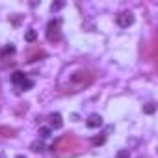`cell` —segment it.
I'll list each match as a JSON object with an SVG mask.
<instances>
[{"label": "cell", "instance_id": "7a4b0ae2", "mask_svg": "<svg viewBox=\"0 0 158 158\" xmlns=\"http://www.w3.org/2000/svg\"><path fill=\"white\" fill-rule=\"evenodd\" d=\"M71 82L74 86L73 91H78V89H82V88H86L93 82V74L89 71H76V73L71 74Z\"/></svg>", "mask_w": 158, "mask_h": 158}, {"label": "cell", "instance_id": "ba28073f", "mask_svg": "<svg viewBox=\"0 0 158 158\" xmlns=\"http://www.w3.org/2000/svg\"><path fill=\"white\" fill-rule=\"evenodd\" d=\"M0 134L4 138H11V136H15V130L10 128V127H0Z\"/></svg>", "mask_w": 158, "mask_h": 158}, {"label": "cell", "instance_id": "ffe728a7", "mask_svg": "<svg viewBox=\"0 0 158 158\" xmlns=\"http://www.w3.org/2000/svg\"><path fill=\"white\" fill-rule=\"evenodd\" d=\"M0 158H4V154H0Z\"/></svg>", "mask_w": 158, "mask_h": 158}, {"label": "cell", "instance_id": "6da1fadb", "mask_svg": "<svg viewBox=\"0 0 158 158\" xmlns=\"http://www.w3.org/2000/svg\"><path fill=\"white\" fill-rule=\"evenodd\" d=\"M58 156H74L78 152H82V143L74 134H67L63 138H60L52 147H50Z\"/></svg>", "mask_w": 158, "mask_h": 158}, {"label": "cell", "instance_id": "9c48e42d", "mask_svg": "<svg viewBox=\"0 0 158 158\" xmlns=\"http://www.w3.org/2000/svg\"><path fill=\"white\" fill-rule=\"evenodd\" d=\"M30 149H32L34 152H43V151H45V145H43V141H34V143L30 145Z\"/></svg>", "mask_w": 158, "mask_h": 158}, {"label": "cell", "instance_id": "4fadbf2b", "mask_svg": "<svg viewBox=\"0 0 158 158\" xmlns=\"http://www.w3.org/2000/svg\"><path fill=\"white\" fill-rule=\"evenodd\" d=\"M50 134H52V130H50L48 127H41V128H39V136H41L43 139H45V138H48Z\"/></svg>", "mask_w": 158, "mask_h": 158}, {"label": "cell", "instance_id": "e0dca14e", "mask_svg": "<svg viewBox=\"0 0 158 158\" xmlns=\"http://www.w3.org/2000/svg\"><path fill=\"white\" fill-rule=\"evenodd\" d=\"M13 52H15V48H13V47H6L2 54H13Z\"/></svg>", "mask_w": 158, "mask_h": 158}, {"label": "cell", "instance_id": "8992f818", "mask_svg": "<svg viewBox=\"0 0 158 158\" xmlns=\"http://www.w3.org/2000/svg\"><path fill=\"white\" fill-rule=\"evenodd\" d=\"M50 127H52V128H56V130L63 127V119H61V115H60V114H52V115H50Z\"/></svg>", "mask_w": 158, "mask_h": 158}, {"label": "cell", "instance_id": "8fae6325", "mask_svg": "<svg viewBox=\"0 0 158 158\" xmlns=\"http://www.w3.org/2000/svg\"><path fill=\"white\" fill-rule=\"evenodd\" d=\"M32 88H34V82H32V80H28V78H24V80L21 82V89L28 91V89H32Z\"/></svg>", "mask_w": 158, "mask_h": 158}, {"label": "cell", "instance_id": "3957f363", "mask_svg": "<svg viewBox=\"0 0 158 158\" xmlns=\"http://www.w3.org/2000/svg\"><path fill=\"white\" fill-rule=\"evenodd\" d=\"M47 39L48 41H60V21H50L47 26Z\"/></svg>", "mask_w": 158, "mask_h": 158}, {"label": "cell", "instance_id": "9a60e30c", "mask_svg": "<svg viewBox=\"0 0 158 158\" xmlns=\"http://www.w3.org/2000/svg\"><path fill=\"white\" fill-rule=\"evenodd\" d=\"M61 8H63V2H54V4L50 6L52 11H58V10H61Z\"/></svg>", "mask_w": 158, "mask_h": 158}, {"label": "cell", "instance_id": "30bf717a", "mask_svg": "<svg viewBox=\"0 0 158 158\" xmlns=\"http://www.w3.org/2000/svg\"><path fill=\"white\" fill-rule=\"evenodd\" d=\"M24 39H26L28 43H34V41L37 39V34H35V30H28V32H26V35H24Z\"/></svg>", "mask_w": 158, "mask_h": 158}, {"label": "cell", "instance_id": "7c38bea8", "mask_svg": "<svg viewBox=\"0 0 158 158\" xmlns=\"http://www.w3.org/2000/svg\"><path fill=\"white\" fill-rule=\"evenodd\" d=\"M43 56H45V52H43V50H35L34 54H30L28 61H37V58H43Z\"/></svg>", "mask_w": 158, "mask_h": 158}, {"label": "cell", "instance_id": "ac0fdd59", "mask_svg": "<svg viewBox=\"0 0 158 158\" xmlns=\"http://www.w3.org/2000/svg\"><path fill=\"white\" fill-rule=\"evenodd\" d=\"M102 141H104V138H95L93 139V143H102Z\"/></svg>", "mask_w": 158, "mask_h": 158}, {"label": "cell", "instance_id": "277c9868", "mask_svg": "<svg viewBox=\"0 0 158 158\" xmlns=\"http://www.w3.org/2000/svg\"><path fill=\"white\" fill-rule=\"evenodd\" d=\"M132 23H134V15L132 13H121V15H117V24L123 26V28L130 26Z\"/></svg>", "mask_w": 158, "mask_h": 158}, {"label": "cell", "instance_id": "52a82bcc", "mask_svg": "<svg viewBox=\"0 0 158 158\" xmlns=\"http://www.w3.org/2000/svg\"><path fill=\"white\" fill-rule=\"evenodd\" d=\"M24 78H26V76H24V73H21V71H15V73L11 74V82H13V84H21V82L24 80Z\"/></svg>", "mask_w": 158, "mask_h": 158}, {"label": "cell", "instance_id": "5b68a950", "mask_svg": "<svg viewBox=\"0 0 158 158\" xmlns=\"http://www.w3.org/2000/svg\"><path fill=\"white\" fill-rule=\"evenodd\" d=\"M86 125H88L89 128H99V127L102 125V117H101V115H97V114H93V115H89V117H88Z\"/></svg>", "mask_w": 158, "mask_h": 158}, {"label": "cell", "instance_id": "2e32d148", "mask_svg": "<svg viewBox=\"0 0 158 158\" xmlns=\"http://www.w3.org/2000/svg\"><path fill=\"white\" fill-rule=\"evenodd\" d=\"M117 158H128V151H119L117 152Z\"/></svg>", "mask_w": 158, "mask_h": 158}, {"label": "cell", "instance_id": "5bb4252c", "mask_svg": "<svg viewBox=\"0 0 158 158\" xmlns=\"http://www.w3.org/2000/svg\"><path fill=\"white\" fill-rule=\"evenodd\" d=\"M154 110H156V106H154L152 102H149V104L143 108V112H145V114H154Z\"/></svg>", "mask_w": 158, "mask_h": 158}, {"label": "cell", "instance_id": "d6986e66", "mask_svg": "<svg viewBox=\"0 0 158 158\" xmlns=\"http://www.w3.org/2000/svg\"><path fill=\"white\" fill-rule=\"evenodd\" d=\"M15 158H26V156H23V154H17V156H15Z\"/></svg>", "mask_w": 158, "mask_h": 158}]
</instances>
